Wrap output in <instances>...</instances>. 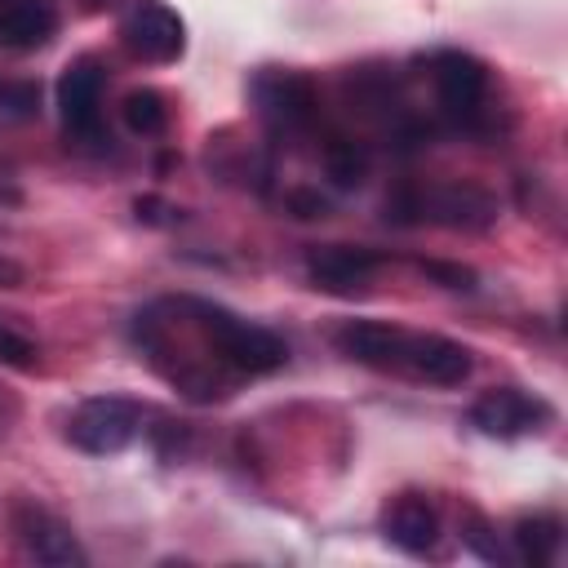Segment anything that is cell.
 <instances>
[{"label":"cell","instance_id":"obj_1","mask_svg":"<svg viewBox=\"0 0 568 568\" xmlns=\"http://www.w3.org/2000/svg\"><path fill=\"white\" fill-rule=\"evenodd\" d=\"M195 320V328L204 333V342L217 351V359L222 364H231L235 373H248V377H266V373H275V368H284V359H288V346H284V337H275L271 328H262V324H248V320H240L235 311H226V306H213V302H182Z\"/></svg>","mask_w":568,"mask_h":568},{"label":"cell","instance_id":"obj_2","mask_svg":"<svg viewBox=\"0 0 568 568\" xmlns=\"http://www.w3.org/2000/svg\"><path fill=\"white\" fill-rule=\"evenodd\" d=\"M142 426V408L133 399H120V395H93L84 399L71 422H67V439L71 448L89 453V457H115L133 444Z\"/></svg>","mask_w":568,"mask_h":568},{"label":"cell","instance_id":"obj_3","mask_svg":"<svg viewBox=\"0 0 568 568\" xmlns=\"http://www.w3.org/2000/svg\"><path fill=\"white\" fill-rule=\"evenodd\" d=\"M248 93H253L257 115H262L275 133H297V129H306V124L315 120V111H320V93H315V84H311L302 71L266 67V71L253 75Z\"/></svg>","mask_w":568,"mask_h":568},{"label":"cell","instance_id":"obj_4","mask_svg":"<svg viewBox=\"0 0 568 568\" xmlns=\"http://www.w3.org/2000/svg\"><path fill=\"white\" fill-rule=\"evenodd\" d=\"M555 422L550 399L528 395L519 386H493L470 404V426L493 435V439H519V435H541Z\"/></svg>","mask_w":568,"mask_h":568},{"label":"cell","instance_id":"obj_5","mask_svg":"<svg viewBox=\"0 0 568 568\" xmlns=\"http://www.w3.org/2000/svg\"><path fill=\"white\" fill-rule=\"evenodd\" d=\"M120 36L133 58L155 62V67L178 62L186 53V22L164 0H129V9L120 18Z\"/></svg>","mask_w":568,"mask_h":568},{"label":"cell","instance_id":"obj_6","mask_svg":"<svg viewBox=\"0 0 568 568\" xmlns=\"http://www.w3.org/2000/svg\"><path fill=\"white\" fill-rule=\"evenodd\" d=\"M58 111L71 138H84V142L102 138V71L93 58H75L58 75Z\"/></svg>","mask_w":568,"mask_h":568},{"label":"cell","instance_id":"obj_7","mask_svg":"<svg viewBox=\"0 0 568 568\" xmlns=\"http://www.w3.org/2000/svg\"><path fill=\"white\" fill-rule=\"evenodd\" d=\"M382 262L386 257L377 248H364V244H315L306 253V275H311L315 288L351 297V293H359L373 280V271Z\"/></svg>","mask_w":568,"mask_h":568},{"label":"cell","instance_id":"obj_8","mask_svg":"<svg viewBox=\"0 0 568 568\" xmlns=\"http://www.w3.org/2000/svg\"><path fill=\"white\" fill-rule=\"evenodd\" d=\"M430 80H435V93H439V106L457 120H470L488 93V71L479 58L462 53V49H444L430 58Z\"/></svg>","mask_w":568,"mask_h":568},{"label":"cell","instance_id":"obj_9","mask_svg":"<svg viewBox=\"0 0 568 568\" xmlns=\"http://www.w3.org/2000/svg\"><path fill=\"white\" fill-rule=\"evenodd\" d=\"M333 346L364 364V368H377V373H399L404 368V346H408V333L395 328V324H382V320H346L337 333H333Z\"/></svg>","mask_w":568,"mask_h":568},{"label":"cell","instance_id":"obj_10","mask_svg":"<svg viewBox=\"0 0 568 568\" xmlns=\"http://www.w3.org/2000/svg\"><path fill=\"white\" fill-rule=\"evenodd\" d=\"M475 359L462 342L453 337H439V333H408V346H404V368L408 377L426 382V386H462L470 377Z\"/></svg>","mask_w":568,"mask_h":568},{"label":"cell","instance_id":"obj_11","mask_svg":"<svg viewBox=\"0 0 568 568\" xmlns=\"http://www.w3.org/2000/svg\"><path fill=\"white\" fill-rule=\"evenodd\" d=\"M18 532H22V546H27V555L36 564H49V568L84 564V550H80L75 532L58 515H49L40 506H22L18 510Z\"/></svg>","mask_w":568,"mask_h":568},{"label":"cell","instance_id":"obj_12","mask_svg":"<svg viewBox=\"0 0 568 568\" xmlns=\"http://www.w3.org/2000/svg\"><path fill=\"white\" fill-rule=\"evenodd\" d=\"M58 36V9L49 0H4L0 4V44L13 53L44 49Z\"/></svg>","mask_w":568,"mask_h":568},{"label":"cell","instance_id":"obj_13","mask_svg":"<svg viewBox=\"0 0 568 568\" xmlns=\"http://www.w3.org/2000/svg\"><path fill=\"white\" fill-rule=\"evenodd\" d=\"M422 213H430V217L444 222V226L479 231V226H488V222L497 217V204H493L488 191H479V186H470V182H448V186H439V191H430V195L422 200Z\"/></svg>","mask_w":568,"mask_h":568},{"label":"cell","instance_id":"obj_14","mask_svg":"<svg viewBox=\"0 0 568 568\" xmlns=\"http://www.w3.org/2000/svg\"><path fill=\"white\" fill-rule=\"evenodd\" d=\"M382 528H386V541H390V546H399V550H408V555H426V550L435 546V537H439V515H435V506H430L426 497L404 493V497H395V506L386 510Z\"/></svg>","mask_w":568,"mask_h":568},{"label":"cell","instance_id":"obj_15","mask_svg":"<svg viewBox=\"0 0 568 568\" xmlns=\"http://www.w3.org/2000/svg\"><path fill=\"white\" fill-rule=\"evenodd\" d=\"M510 537H515V555L524 564L546 568V564H555V555L564 546V524L555 515H524Z\"/></svg>","mask_w":568,"mask_h":568},{"label":"cell","instance_id":"obj_16","mask_svg":"<svg viewBox=\"0 0 568 568\" xmlns=\"http://www.w3.org/2000/svg\"><path fill=\"white\" fill-rule=\"evenodd\" d=\"M120 115L138 138H160L169 129V106L155 89H129L120 102Z\"/></svg>","mask_w":568,"mask_h":568},{"label":"cell","instance_id":"obj_17","mask_svg":"<svg viewBox=\"0 0 568 568\" xmlns=\"http://www.w3.org/2000/svg\"><path fill=\"white\" fill-rule=\"evenodd\" d=\"M324 169H328V178L337 186H359L364 173H368V160H364V151L351 138H333L328 151H324Z\"/></svg>","mask_w":568,"mask_h":568},{"label":"cell","instance_id":"obj_18","mask_svg":"<svg viewBox=\"0 0 568 568\" xmlns=\"http://www.w3.org/2000/svg\"><path fill=\"white\" fill-rule=\"evenodd\" d=\"M462 546H470V550H475L479 559H488V564H506V559H510L506 546L497 541V532L488 528V519L475 515V510L462 515Z\"/></svg>","mask_w":568,"mask_h":568},{"label":"cell","instance_id":"obj_19","mask_svg":"<svg viewBox=\"0 0 568 568\" xmlns=\"http://www.w3.org/2000/svg\"><path fill=\"white\" fill-rule=\"evenodd\" d=\"M0 106H4V115L27 120L40 106V89L36 84H0Z\"/></svg>","mask_w":568,"mask_h":568},{"label":"cell","instance_id":"obj_20","mask_svg":"<svg viewBox=\"0 0 568 568\" xmlns=\"http://www.w3.org/2000/svg\"><path fill=\"white\" fill-rule=\"evenodd\" d=\"M0 359L13 364V368H27V364L36 359V346H31L22 333H13V328L0 324Z\"/></svg>","mask_w":568,"mask_h":568},{"label":"cell","instance_id":"obj_21","mask_svg":"<svg viewBox=\"0 0 568 568\" xmlns=\"http://www.w3.org/2000/svg\"><path fill=\"white\" fill-rule=\"evenodd\" d=\"M422 271L430 280H439L444 288H475V271L466 266H453V262H422Z\"/></svg>","mask_w":568,"mask_h":568},{"label":"cell","instance_id":"obj_22","mask_svg":"<svg viewBox=\"0 0 568 568\" xmlns=\"http://www.w3.org/2000/svg\"><path fill=\"white\" fill-rule=\"evenodd\" d=\"M288 209H293L297 217H324L328 204H324L320 195H311V191H293V195H288Z\"/></svg>","mask_w":568,"mask_h":568},{"label":"cell","instance_id":"obj_23","mask_svg":"<svg viewBox=\"0 0 568 568\" xmlns=\"http://www.w3.org/2000/svg\"><path fill=\"white\" fill-rule=\"evenodd\" d=\"M133 209H138V217H142V222H169L164 213H173V209H169V204H160L155 195H146V200H138Z\"/></svg>","mask_w":568,"mask_h":568},{"label":"cell","instance_id":"obj_24","mask_svg":"<svg viewBox=\"0 0 568 568\" xmlns=\"http://www.w3.org/2000/svg\"><path fill=\"white\" fill-rule=\"evenodd\" d=\"M0 280H9V288H13V280H18V271H13L9 262H0Z\"/></svg>","mask_w":568,"mask_h":568}]
</instances>
